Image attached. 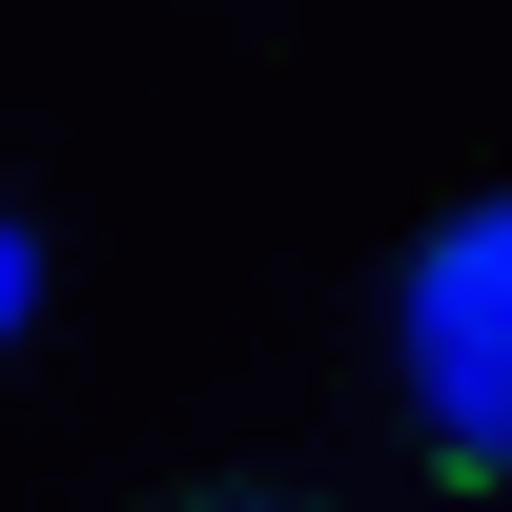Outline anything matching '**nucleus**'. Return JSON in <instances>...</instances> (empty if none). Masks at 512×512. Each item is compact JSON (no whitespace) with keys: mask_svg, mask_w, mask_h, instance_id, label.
Here are the masks:
<instances>
[{"mask_svg":"<svg viewBox=\"0 0 512 512\" xmlns=\"http://www.w3.org/2000/svg\"><path fill=\"white\" fill-rule=\"evenodd\" d=\"M390 369H410V431L451 472H512V205H451L390 287Z\"/></svg>","mask_w":512,"mask_h":512,"instance_id":"1","label":"nucleus"},{"mask_svg":"<svg viewBox=\"0 0 512 512\" xmlns=\"http://www.w3.org/2000/svg\"><path fill=\"white\" fill-rule=\"evenodd\" d=\"M21 328H41V226L0 205V349H21Z\"/></svg>","mask_w":512,"mask_h":512,"instance_id":"2","label":"nucleus"},{"mask_svg":"<svg viewBox=\"0 0 512 512\" xmlns=\"http://www.w3.org/2000/svg\"><path fill=\"white\" fill-rule=\"evenodd\" d=\"M185 512H267V492H185Z\"/></svg>","mask_w":512,"mask_h":512,"instance_id":"3","label":"nucleus"}]
</instances>
